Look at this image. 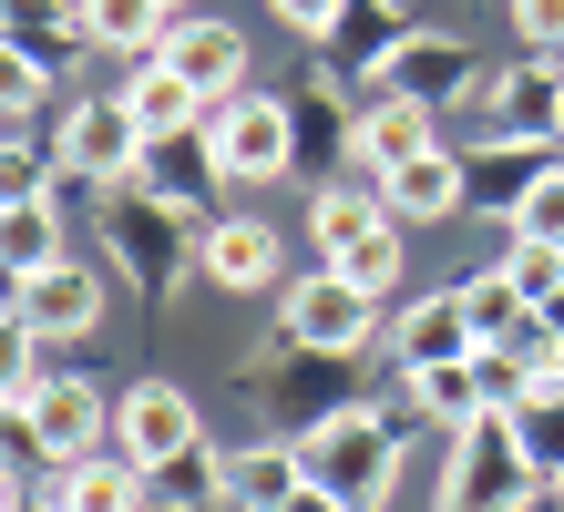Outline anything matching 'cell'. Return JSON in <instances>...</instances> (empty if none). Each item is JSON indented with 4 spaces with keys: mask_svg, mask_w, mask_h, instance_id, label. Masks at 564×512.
<instances>
[{
    "mask_svg": "<svg viewBox=\"0 0 564 512\" xmlns=\"http://www.w3.org/2000/svg\"><path fill=\"white\" fill-rule=\"evenodd\" d=\"M297 461L349 512H380L390 482H401V410H328L318 431H297Z\"/></svg>",
    "mask_w": 564,
    "mask_h": 512,
    "instance_id": "cell-1",
    "label": "cell"
},
{
    "mask_svg": "<svg viewBox=\"0 0 564 512\" xmlns=\"http://www.w3.org/2000/svg\"><path fill=\"white\" fill-rule=\"evenodd\" d=\"M534 451H523L513 410H482V421L452 431V471H442V512H523L534 502Z\"/></svg>",
    "mask_w": 564,
    "mask_h": 512,
    "instance_id": "cell-2",
    "label": "cell"
},
{
    "mask_svg": "<svg viewBox=\"0 0 564 512\" xmlns=\"http://www.w3.org/2000/svg\"><path fill=\"white\" fill-rule=\"evenodd\" d=\"M278 328H288V349H308V359H349V349H370L380 297H370V287H349L339 266H308V277H288Z\"/></svg>",
    "mask_w": 564,
    "mask_h": 512,
    "instance_id": "cell-3",
    "label": "cell"
},
{
    "mask_svg": "<svg viewBox=\"0 0 564 512\" xmlns=\"http://www.w3.org/2000/svg\"><path fill=\"white\" fill-rule=\"evenodd\" d=\"M104 257H113L144 297H164V287L185 277V205L113 185V195H104Z\"/></svg>",
    "mask_w": 564,
    "mask_h": 512,
    "instance_id": "cell-4",
    "label": "cell"
},
{
    "mask_svg": "<svg viewBox=\"0 0 564 512\" xmlns=\"http://www.w3.org/2000/svg\"><path fill=\"white\" fill-rule=\"evenodd\" d=\"M113 451L144 471V482H164L175 461H195L206 451V421H195V400L175 390V380H134L113 400Z\"/></svg>",
    "mask_w": 564,
    "mask_h": 512,
    "instance_id": "cell-5",
    "label": "cell"
},
{
    "mask_svg": "<svg viewBox=\"0 0 564 512\" xmlns=\"http://www.w3.org/2000/svg\"><path fill=\"white\" fill-rule=\"evenodd\" d=\"M206 144L226 164V185H278L297 164V123H288V102H268V92H226L206 113Z\"/></svg>",
    "mask_w": 564,
    "mask_h": 512,
    "instance_id": "cell-6",
    "label": "cell"
},
{
    "mask_svg": "<svg viewBox=\"0 0 564 512\" xmlns=\"http://www.w3.org/2000/svg\"><path fill=\"white\" fill-rule=\"evenodd\" d=\"M21 440H31L52 471H73V461H93V451L113 440V400L93 390V380H62V369H42V390L21 400Z\"/></svg>",
    "mask_w": 564,
    "mask_h": 512,
    "instance_id": "cell-7",
    "label": "cell"
},
{
    "mask_svg": "<svg viewBox=\"0 0 564 512\" xmlns=\"http://www.w3.org/2000/svg\"><path fill=\"white\" fill-rule=\"evenodd\" d=\"M144 154H154V133H144V113L123 92H83L73 102V123H62V164H73L83 185H134Z\"/></svg>",
    "mask_w": 564,
    "mask_h": 512,
    "instance_id": "cell-8",
    "label": "cell"
},
{
    "mask_svg": "<svg viewBox=\"0 0 564 512\" xmlns=\"http://www.w3.org/2000/svg\"><path fill=\"white\" fill-rule=\"evenodd\" d=\"M21 328L42 338V349H62V338H93L104 328V277H93V266H31L21 277Z\"/></svg>",
    "mask_w": 564,
    "mask_h": 512,
    "instance_id": "cell-9",
    "label": "cell"
},
{
    "mask_svg": "<svg viewBox=\"0 0 564 512\" xmlns=\"http://www.w3.org/2000/svg\"><path fill=\"white\" fill-rule=\"evenodd\" d=\"M401 42H411V11H401V0H349V11L328 21L318 62H328V73H349V83H390Z\"/></svg>",
    "mask_w": 564,
    "mask_h": 512,
    "instance_id": "cell-10",
    "label": "cell"
},
{
    "mask_svg": "<svg viewBox=\"0 0 564 512\" xmlns=\"http://www.w3.org/2000/svg\"><path fill=\"white\" fill-rule=\"evenodd\" d=\"M473 83H482V52H473V42H452V31H411L380 92H401V102H421V113H442V102H462Z\"/></svg>",
    "mask_w": 564,
    "mask_h": 512,
    "instance_id": "cell-11",
    "label": "cell"
},
{
    "mask_svg": "<svg viewBox=\"0 0 564 512\" xmlns=\"http://www.w3.org/2000/svg\"><path fill=\"white\" fill-rule=\"evenodd\" d=\"M349 154H359V175H370V185H390L401 164L431 154V113H421V102H401V92H370V102L349 113Z\"/></svg>",
    "mask_w": 564,
    "mask_h": 512,
    "instance_id": "cell-12",
    "label": "cell"
},
{
    "mask_svg": "<svg viewBox=\"0 0 564 512\" xmlns=\"http://www.w3.org/2000/svg\"><path fill=\"white\" fill-rule=\"evenodd\" d=\"M492 133H523V144H564V62L534 52L513 73H492Z\"/></svg>",
    "mask_w": 564,
    "mask_h": 512,
    "instance_id": "cell-13",
    "label": "cell"
},
{
    "mask_svg": "<svg viewBox=\"0 0 564 512\" xmlns=\"http://www.w3.org/2000/svg\"><path fill=\"white\" fill-rule=\"evenodd\" d=\"M154 62H175V73H185L195 92H206V102L247 92V42H237V21H175Z\"/></svg>",
    "mask_w": 564,
    "mask_h": 512,
    "instance_id": "cell-14",
    "label": "cell"
},
{
    "mask_svg": "<svg viewBox=\"0 0 564 512\" xmlns=\"http://www.w3.org/2000/svg\"><path fill=\"white\" fill-rule=\"evenodd\" d=\"M380 195H390V216H401V226H442V216H462V205H473V164L431 144V154H421V164H401Z\"/></svg>",
    "mask_w": 564,
    "mask_h": 512,
    "instance_id": "cell-15",
    "label": "cell"
},
{
    "mask_svg": "<svg viewBox=\"0 0 564 512\" xmlns=\"http://www.w3.org/2000/svg\"><path fill=\"white\" fill-rule=\"evenodd\" d=\"M473 349H482V338H473V318H462V287L401 307V380H421V369H452V359H473Z\"/></svg>",
    "mask_w": 564,
    "mask_h": 512,
    "instance_id": "cell-16",
    "label": "cell"
},
{
    "mask_svg": "<svg viewBox=\"0 0 564 512\" xmlns=\"http://www.w3.org/2000/svg\"><path fill=\"white\" fill-rule=\"evenodd\" d=\"M123 102L144 113V133H154V144H175V133H206V113H216V102L195 92V83L175 73V62H134V83H123Z\"/></svg>",
    "mask_w": 564,
    "mask_h": 512,
    "instance_id": "cell-17",
    "label": "cell"
},
{
    "mask_svg": "<svg viewBox=\"0 0 564 512\" xmlns=\"http://www.w3.org/2000/svg\"><path fill=\"white\" fill-rule=\"evenodd\" d=\"M195 257H206V277L237 287V297H247V287H278V226H257V216H226Z\"/></svg>",
    "mask_w": 564,
    "mask_h": 512,
    "instance_id": "cell-18",
    "label": "cell"
},
{
    "mask_svg": "<svg viewBox=\"0 0 564 512\" xmlns=\"http://www.w3.org/2000/svg\"><path fill=\"white\" fill-rule=\"evenodd\" d=\"M297 482H308L297 440H247V451H226V502H237V512H278Z\"/></svg>",
    "mask_w": 564,
    "mask_h": 512,
    "instance_id": "cell-19",
    "label": "cell"
},
{
    "mask_svg": "<svg viewBox=\"0 0 564 512\" xmlns=\"http://www.w3.org/2000/svg\"><path fill=\"white\" fill-rule=\"evenodd\" d=\"M380 226H390V195H380L370 175H359V185H328V195L308 205V247H318V266L349 257L359 236H380Z\"/></svg>",
    "mask_w": 564,
    "mask_h": 512,
    "instance_id": "cell-20",
    "label": "cell"
},
{
    "mask_svg": "<svg viewBox=\"0 0 564 512\" xmlns=\"http://www.w3.org/2000/svg\"><path fill=\"white\" fill-rule=\"evenodd\" d=\"M0 42H21L42 73L83 52V0H0Z\"/></svg>",
    "mask_w": 564,
    "mask_h": 512,
    "instance_id": "cell-21",
    "label": "cell"
},
{
    "mask_svg": "<svg viewBox=\"0 0 564 512\" xmlns=\"http://www.w3.org/2000/svg\"><path fill=\"white\" fill-rule=\"evenodd\" d=\"M144 471L123 461V451H93V461H73V471H52V502L62 512H144Z\"/></svg>",
    "mask_w": 564,
    "mask_h": 512,
    "instance_id": "cell-22",
    "label": "cell"
},
{
    "mask_svg": "<svg viewBox=\"0 0 564 512\" xmlns=\"http://www.w3.org/2000/svg\"><path fill=\"white\" fill-rule=\"evenodd\" d=\"M554 164H564V144H523V133H503V144H492V154L473 164V195L492 205V216H513V205L534 195V185L554 175Z\"/></svg>",
    "mask_w": 564,
    "mask_h": 512,
    "instance_id": "cell-23",
    "label": "cell"
},
{
    "mask_svg": "<svg viewBox=\"0 0 564 512\" xmlns=\"http://www.w3.org/2000/svg\"><path fill=\"white\" fill-rule=\"evenodd\" d=\"M164 31H175V11H164V0H83V42H104V52L154 62Z\"/></svg>",
    "mask_w": 564,
    "mask_h": 512,
    "instance_id": "cell-24",
    "label": "cell"
},
{
    "mask_svg": "<svg viewBox=\"0 0 564 512\" xmlns=\"http://www.w3.org/2000/svg\"><path fill=\"white\" fill-rule=\"evenodd\" d=\"M73 247H62V216H52V195L42 205H0V266L11 277H31V266H62Z\"/></svg>",
    "mask_w": 564,
    "mask_h": 512,
    "instance_id": "cell-25",
    "label": "cell"
},
{
    "mask_svg": "<svg viewBox=\"0 0 564 512\" xmlns=\"http://www.w3.org/2000/svg\"><path fill=\"white\" fill-rule=\"evenodd\" d=\"M462 318H473V338H482V349H503V338H513L523 318H534V297H523V287L503 277V266H482V277L462 287Z\"/></svg>",
    "mask_w": 564,
    "mask_h": 512,
    "instance_id": "cell-26",
    "label": "cell"
},
{
    "mask_svg": "<svg viewBox=\"0 0 564 512\" xmlns=\"http://www.w3.org/2000/svg\"><path fill=\"white\" fill-rule=\"evenodd\" d=\"M144 175H154L164 205H195V195H206V175H226V164H216L206 133H175V144H154V154H144Z\"/></svg>",
    "mask_w": 564,
    "mask_h": 512,
    "instance_id": "cell-27",
    "label": "cell"
},
{
    "mask_svg": "<svg viewBox=\"0 0 564 512\" xmlns=\"http://www.w3.org/2000/svg\"><path fill=\"white\" fill-rule=\"evenodd\" d=\"M411 410H431V421H482V369L473 359H452V369H421V380H411Z\"/></svg>",
    "mask_w": 564,
    "mask_h": 512,
    "instance_id": "cell-28",
    "label": "cell"
},
{
    "mask_svg": "<svg viewBox=\"0 0 564 512\" xmlns=\"http://www.w3.org/2000/svg\"><path fill=\"white\" fill-rule=\"evenodd\" d=\"M513 431H523V451H534V471L554 482V471H564V390H534L513 410Z\"/></svg>",
    "mask_w": 564,
    "mask_h": 512,
    "instance_id": "cell-29",
    "label": "cell"
},
{
    "mask_svg": "<svg viewBox=\"0 0 564 512\" xmlns=\"http://www.w3.org/2000/svg\"><path fill=\"white\" fill-rule=\"evenodd\" d=\"M328 266H339L349 287H370V297H390V277H401V216H390L380 236H359L349 257H328Z\"/></svg>",
    "mask_w": 564,
    "mask_h": 512,
    "instance_id": "cell-30",
    "label": "cell"
},
{
    "mask_svg": "<svg viewBox=\"0 0 564 512\" xmlns=\"http://www.w3.org/2000/svg\"><path fill=\"white\" fill-rule=\"evenodd\" d=\"M42 175H52V154L21 123H0V205H42Z\"/></svg>",
    "mask_w": 564,
    "mask_h": 512,
    "instance_id": "cell-31",
    "label": "cell"
},
{
    "mask_svg": "<svg viewBox=\"0 0 564 512\" xmlns=\"http://www.w3.org/2000/svg\"><path fill=\"white\" fill-rule=\"evenodd\" d=\"M31 390H42V338L21 318H0V410H21Z\"/></svg>",
    "mask_w": 564,
    "mask_h": 512,
    "instance_id": "cell-32",
    "label": "cell"
},
{
    "mask_svg": "<svg viewBox=\"0 0 564 512\" xmlns=\"http://www.w3.org/2000/svg\"><path fill=\"white\" fill-rule=\"evenodd\" d=\"M513 236H523V247H564V164L513 205Z\"/></svg>",
    "mask_w": 564,
    "mask_h": 512,
    "instance_id": "cell-33",
    "label": "cell"
},
{
    "mask_svg": "<svg viewBox=\"0 0 564 512\" xmlns=\"http://www.w3.org/2000/svg\"><path fill=\"white\" fill-rule=\"evenodd\" d=\"M42 92H52V73H42V62H31L21 42H0V123H21Z\"/></svg>",
    "mask_w": 564,
    "mask_h": 512,
    "instance_id": "cell-34",
    "label": "cell"
},
{
    "mask_svg": "<svg viewBox=\"0 0 564 512\" xmlns=\"http://www.w3.org/2000/svg\"><path fill=\"white\" fill-rule=\"evenodd\" d=\"M503 277H513L523 297H534V307H544V297L564 287V247H523V236H513V257H503Z\"/></svg>",
    "mask_w": 564,
    "mask_h": 512,
    "instance_id": "cell-35",
    "label": "cell"
},
{
    "mask_svg": "<svg viewBox=\"0 0 564 512\" xmlns=\"http://www.w3.org/2000/svg\"><path fill=\"white\" fill-rule=\"evenodd\" d=\"M513 31L534 52H564V0H513Z\"/></svg>",
    "mask_w": 564,
    "mask_h": 512,
    "instance_id": "cell-36",
    "label": "cell"
},
{
    "mask_svg": "<svg viewBox=\"0 0 564 512\" xmlns=\"http://www.w3.org/2000/svg\"><path fill=\"white\" fill-rule=\"evenodd\" d=\"M268 11H278L288 31H308V42H328V21H339L349 0H268Z\"/></svg>",
    "mask_w": 564,
    "mask_h": 512,
    "instance_id": "cell-37",
    "label": "cell"
},
{
    "mask_svg": "<svg viewBox=\"0 0 564 512\" xmlns=\"http://www.w3.org/2000/svg\"><path fill=\"white\" fill-rule=\"evenodd\" d=\"M278 512H349V502H339V492H318V482H297V492H288Z\"/></svg>",
    "mask_w": 564,
    "mask_h": 512,
    "instance_id": "cell-38",
    "label": "cell"
},
{
    "mask_svg": "<svg viewBox=\"0 0 564 512\" xmlns=\"http://www.w3.org/2000/svg\"><path fill=\"white\" fill-rule=\"evenodd\" d=\"M534 318H544V328H554V338H564V287H554V297H544V307H534Z\"/></svg>",
    "mask_w": 564,
    "mask_h": 512,
    "instance_id": "cell-39",
    "label": "cell"
},
{
    "mask_svg": "<svg viewBox=\"0 0 564 512\" xmlns=\"http://www.w3.org/2000/svg\"><path fill=\"white\" fill-rule=\"evenodd\" d=\"M0 512H21V482H11V461H0Z\"/></svg>",
    "mask_w": 564,
    "mask_h": 512,
    "instance_id": "cell-40",
    "label": "cell"
},
{
    "mask_svg": "<svg viewBox=\"0 0 564 512\" xmlns=\"http://www.w3.org/2000/svg\"><path fill=\"white\" fill-rule=\"evenodd\" d=\"M21 512H62V502H21Z\"/></svg>",
    "mask_w": 564,
    "mask_h": 512,
    "instance_id": "cell-41",
    "label": "cell"
},
{
    "mask_svg": "<svg viewBox=\"0 0 564 512\" xmlns=\"http://www.w3.org/2000/svg\"><path fill=\"white\" fill-rule=\"evenodd\" d=\"M164 11H185V0H164Z\"/></svg>",
    "mask_w": 564,
    "mask_h": 512,
    "instance_id": "cell-42",
    "label": "cell"
},
{
    "mask_svg": "<svg viewBox=\"0 0 564 512\" xmlns=\"http://www.w3.org/2000/svg\"><path fill=\"white\" fill-rule=\"evenodd\" d=\"M554 492H564V471H554Z\"/></svg>",
    "mask_w": 564,
    "mask_h": 512,
    "instance_id": "cell-43",
    "label": "cell"
}]
</instances>
